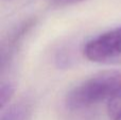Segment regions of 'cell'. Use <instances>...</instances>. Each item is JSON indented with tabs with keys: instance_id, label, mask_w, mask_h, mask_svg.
I'll use <instances>...</instances> for the list:
<instances>
[{
	"instance_id": "1",
	"label": "cell",
	"mask_w": 121,
	"mask_h": 120,
	"mask_svg": "<svg viewBox=\"0 0 121 120\" xmlns=\"http://www.w3.org/2000/svg\"><path fill=\"white\" fill-rule=\"evenodd\" d=\"M121 94V72L103 71L87 79L69 91L66 104L70 110L88 107L102 101H109Z\"/></svg>"
},
{
	"instance_id": "2",
	"label": "cell",
	"mask_w": 121,
	"mask_h": 120,
	"mask_svg": "<svg viewBox=\"0 0 121 120\" xmlns=\"http://www.w3.org/2000/svg\"><path fill=\"white\" fill-rule=\"evenodd\" d=\"M84 55L94 63H121V27L89 40L84 47Z\"/></svg>"
},
{
	"instance_id": "3",
	"label": "cell",
	"mask_w": 121,
	"mask_h": 120,
	"mask_svg": "<svg viewBox=\"0 0 121 120\" xmlns=\"http://www.w3.org/2000/svg\"><path fill=\"white\" fill-rule=\"evenodd\" d=\"M30 116V107L25 102L11 105L2 114L1 120H27Z\"/></svg>"
},
{
	"instance_id": "4",
	"label": "cell",
	"mask_w": 121,
	"mask_h": 120,
	"mask_svg": "<svg viewBox=\"0 0 121 120\" xmlns=\"http://www.w3.org/2000/svg\"><path fill=\"white\" fill-rule=\"evenodd\" d=\"M107 114L111 120H121V94L108 101Z\"/></svg>"
},
{
	"instance_id": "5",
	"label": "cell",
	"mask_w": 121,
	"mask_h": 120,
	"mask_svg": "<svg viewBox=\"0 0 121 120\" xmlns=\"http://www.w3.org/2000/svg\"><path fill=\"white\" fill-rule=\"evenodd\" d=\"M13 95H14V87L11 85L10 83H3L0 88V104H1V108L5 106L11 101Z\"/></svg>"
},
{
	"instance_id": "6",
	"label": "cell",
	"mask_w": 121,
	"mask_h": 120,
	"mask_svg": "<svg viewBox=\"0 0 121 120\" xmlns=\"http://www.w3.org/2000/svg\"><path fill=\"white\" fill-rule=\"evenodd\" d=\"M56 4L59 5H70V4H75L79 2L83 1V0H53Z\"/></svg>"
}]
</instances>
